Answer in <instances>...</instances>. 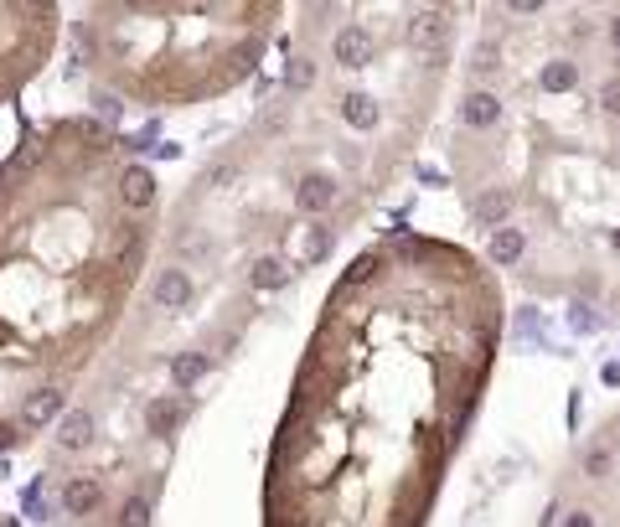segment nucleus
<instances>
[{"label":"nucleus","instance_id":"f257e3e1","mask_svg":"<svg viewBox=\"0 0 620 527\" xmlns=\"http://www.w3.org/2000/svg\"><path fill=\"white\" fill-rule=\"evenodd\" d=\"M502 331V269L471 243L393 233L357 248L290 372L259 527H429Z\"/></svg>","mask_w":620,"mask_h":527},{"label":"nucleus","instance_id":"f03ea898","mask_svg":"<svg viewBox=\"0 0 620 527\" xmlns=\"http://www.w3.org/2000/svg\"><path fill=\"white\" fill-rule=\"evenodd\" d=\"M155 238L161 181L104 119H47L0 161V455L62 419L135 305Z\"/></svg>","mask_w":620,"mask_h":527},{"label":"nucleus","instance_id":"7ed1b4c3","mask_svg":"<svg viewBox=\"0 0 620 527\" xmlns=\"http://www.w3.org/2000/svg\"><path fill=\"white\" fill-rule=\"evenodd\" d=\"M264 155L300 217L362 212L414 150L450 68L455 6H310Z\"/></svg>","mask_w":620,"mask_h":527},{"label":"nucleus","instance_id":"20e7f679","mask_svg":"<svg viewBox=\"0 0 620 527\" xmlns=\"http://www.w3.org/2000/svg\"><path fill=\"white\" fill-rule=\"evenodd\" d=\"M279 21V0H99L73 11V47L114 99L197 109L264 68Z\"/></svg>","mask_w":620,"mask_h":527},{"label":"nucleus","instance_id":"39448f33","mask_svg":"<svg viewBox=\"0 0 620 527\" xmlns=\"http://www.w3.org/2000/svg\"><path fill=\"white\" fill-rule=\"evenodd\" d=\"M62 42V11L47 0H0V104L37 83Z\"/></svg>","mask_w":620,"mask_h":527},{"label":"nucleus","instance_id":"423d86ee","mask_svg":"<svg viewBox=\"0 0 620 527\" xmlns=\"http://www.w3.org/2000/svg\"><path fill=\"white\" fill-rule=\"evenodd\" d=\"M0 527H16V522H11V517H6V512H0Z\"/></svg>","mask_w":620,"mask_h":527}]
</instances>
